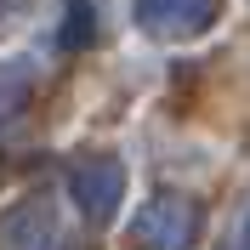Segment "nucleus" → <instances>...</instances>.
<instances>
[{"instance_id":"nucleus-4","label":"nucleus","mask_w":250,"mask_h":250,"mask_svg":"<svg viewBox=\"0 0 250 250\" xmlns=\"http://www.w3.org/2000/svg\"><path fill=\"white\" fill-rule=\"evenodd\" d=\"M0 250H51V210L40 199L17 205L12 216L0 222Z\"/></svg>"},{"instance_id":"nucleus-5","label":"nucleus","mask_w":250,"mask_h":250,"mask_svg":"<svg viewBox=\"0 0 250 250\" xmlns=\"http://www.w3.org/2000/svg\"><path fill=\"white\" fill-rule=\"evenodd\" d=\"M23 97H29V68H17V62H0V114H12Z\"/></svg>"},{"instance_id":"nucleus-1","label":"nucleus","mask_w":250,"mask_h":250,"mask_svg":"<svg viewBox=\"0 0 250 250\" xmlns=\"http://www.w3.org/2000/svg\"><path fill=\"white\" fill-rule=\"evenodd\" d=\"M193 233H199V205L188 199H148L131 216V239H137L142 250H188L193 245Z\"/></svg>"},{"instance_id":"nucleus-2","label":"nucleus","mask_w":250,"mask_h":250,"mask_svg":"<svg viewBox=\"0 0 250 250\" xmlns=\"http://www.w3.org/2000/svg\"><path fill=\"white\" fill-rule=\"evenodd\" d=\"M137 17L148 34H165V40H188V34L210 29L216 17V0H137Z\"/></svg>"},{"instance_id":"nucleus-6","label":"nucleus","mask_w":250,"mask_h":250,"mask_svg":"<svg viewBox=\"0 0 250 250\" xmlns=\"http://www.w3.org/2000/svg\"><path fill=\"white\" fill-rule=\"evenodd\" d=\"M17 12H23V0H0V29H6V23H12Z\"/></svg>"},{"instance_id":"nucleus-3","label":"nucleus","mask_w":250,"mask_h":250,"mask_svg":"<svg viewBox=\"0 0 250 250\" xmlns=\"http://www.w3.org/2000/svg\"><path fill=\"white\" fill-rule=\"evenodd\" d=\"M74 193H80V210L91 222H108L114 205H120V193H125V176H120L114 159H85L74 171Z\"/></svg>"}]
</instances>
